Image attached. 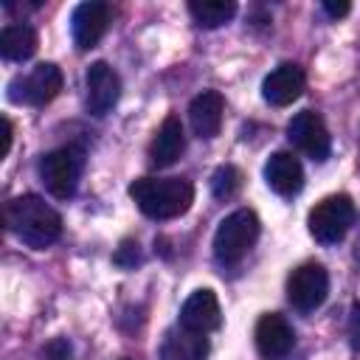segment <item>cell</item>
I'll return each instance as SVG.
<instances>
[{"mask_svg": "<svg viewBox=\"0 0 360 360\" xmlns=\"http://www.w3.org/2000/svg\"><path fill=\"white\" fill-rule=\"evenodd\" d=\"M186 149V132H183V124L180 118L169 115L163 118V124L158 127L152 143H149V160L160 169V166H172Z\"/></svg>", "mask_w": 360, "mask_h": 360, "instance_id": "2e32d148", "label": "cell"}, {"mask_svg": "<svg viewBox=\"0 0 360 360\" xmlns=\"http://www.w3.org/2000/svg\"><path fill=\"white\" fill-rule=\"evenodd\" d=\"M6 228L28 248L45 250L62 236V217L37 194H22L6 202Z\"/></svg>", "mask_w": 360, "mask_h": 360, "instance_id": "6da1fadb", "label": "cell"}, {"mask_svg": "<svg viewBox=\"0 0 360 360\" xmlns=\"http://www.w3.org/2000/svg\"><path fill=\"white\" fill-rule=\"evenodd\" d=\"M346 338H349V346H352L354 352H360V301H354V304H352V309H349Z\"/></svg>", "mask_w": 360, "mask_h": 360, "instance_id": "44dd1931", "label": "cell"}, {"mask_svg": "<svg viewBox=\"0 0 360 360\" xmlns=\"http://www.w3.org/2000/svg\"><path fill=\"white\" fill-rule=\"evenodd\" d=\"M287 138L312 160H326L329 149H332V138L329 129L323 124V118L312 110H301L292 115V121L287 124Z\"/></svg>", "mask_w": 360, "mask_h": 360, "instance_id": "ba28073f", "label": "cell"}, {"mask_svg": "<svg viewBox=\"0 0 360 360\" xmlns=\"http://www.w3.org/2000/svg\"><path fill=\"white\" fill-rule=\"evenodd\" d=\"M205 357H208V338L186 326L169 329L160 343V360H205Z\"/></svg>", "mask_w": 360, "mask_h": 360, "instance_id": "e0dca14e", "label": "cell"}, {"mask_svg": "<svg viewBox=\"0 0 360 360\" xmlns=\"http://www.w3.org/2000/svg\"><path fill=\"white\" fill-rule=\"evenodd\" d=\"M267 186L281 197H295L304 188V169L292 152H273L264 163Z\"/></svg>", "mask_w": 360, "mask_h": 360, "instance_id": "5bb4252c", "label": "cell"}, {"mask_svg": "<svg viewBox=\"0 0 360 360\" xmlns=\"http://www.w3.org/2000/svg\"><path fill=\"white\" fill-rule=\"evenodd\" d=\"M329 295V273L318 262H304L287 278V298L298 312L318 309Z\"/></svg>", "mask_w": 360, "mask_h": 360, "instance_id": "52a82bcc", "label": "cell"}, {"mask_svg": "<svg viewBox=\"0 0 360 360\" xmlns=\"http://www.w3.org/2000/svg\"><path fill=\"white\" fill-rule=\"evenodd\" d=\"M352 222H354V202L346 194H329V197H323L321 202H315V208L307 217L309 233L321 245L340 242L349 233Z\"/></svg>", "mask_w": 360, "mask_h": 360, "instance_id": "5b68a950", "label": "cell"}, {"mask_svg": "<svg viewBox=\"0 0 360 360\" xmlns=\"http://www.w3.org/2000/svg\"><path fill=\"white\" fill-rule=\"evenodd\" d=\"M304 70L298 68V65H292V62H284V65H278V68H273L267 76H264V82H262V96H264V101L267 104H273V107H287V104H292L301 93H304Z\"/></svg>", "mask_w": 360, "mask_h": 360, "instance_id": "4fadbf2b", "label": "cell"}, {"mask_svg": "<svg viewBox=\"0 0 360 360\" xmlns=\"http://www.w3.org/2000/svg\"><path fill=\"white\" fill-rule=\"evenodd\" d=\"M84 87H87V110L98 118L107 115L121 98V79L107 62H93L87 68Z\"/></svg>", "mask_w": 360, "mask_h": 360, "instance_id": "9c48e42d", "label": "cell"}, {"mask_svg": "<svg viewBox=\"0 0 360 360\" xmlns=\"http://www.w3.org/2000/svg\"><path fill=\"white\" fill-rule=\"evenodd\" d=\"M39 37L28 22H8L0 31V53L8 62H25L37 53Z\"/></svg>", "mask_w": 360, "mask_h": 360, "instance_id": "ac0fdd59", "label": "cell"}, {"mask_svg": "<svg viewBox=\"0 0 360 360\" xmlns=\"http://www.w3.org/2000/svg\"><path fill=\"white\" fill-rule=\"evenodd\" d=\"M321 8H323L329 17H335V20H338V17H346L352 6H349L346 0H323V3H321Z\"/></svg>", "mask_w": 360, "mask_h": 360, "instance_id": "603a6c76", "label": "cell"}, {"mask_svg": "<svg viewBox=\"0 0 360 360\" xmlns=\"http://www.w3.org/2000/svg\"><path fill=\"white\" fill-rule=\"evenodd\" d=\"M135 262H141V250H138V242H124L115 253V264L121 267H132Z\"/></svg>", "mask_w": 360, "mask_h": 360, "instance_id": "7402d4cb", "label": "cell"}, {"mask_svg": "<svg viewBox=\"0 0 360 360\" xmlns=\"http://www.w3.org/2000/svg\"><path fill=\"white\" fill-rule=\"evenodd\" d=\"M11 138H14V129H11V121L3 118V158L11 152Z\"/></svg>", "mask_w": 360, "mask_h": 360, "instance_id": "cb8c5ba5", "label": "cell"}, {"mask_svg": "<svg viewBox=\"0 0 360 360\" xmlns=\"http://www.w3.org/2000/svg\"><path fill=\"white\" fill-rule=\"evenodd\" d=\"M82 172H84V149L73 146V143L59 146V149L42 155V160H39V177L56 200H68L76 194Z\"/></svg>", "mask_w": 360, "mask_h": 360, "instance_id": "277c9868", "label": "cell"}, {"mask_svg": "<svg viewBox=\"0 0 360 360\" xmlns=\"http://www.w3.org/2000/svg\"><path fill=\"white\" fill-rule=\"evenodd\" d=\"M239 188H242V172L236 166L225 163L211 174V191L217 200H231Z\"/></svg>", "mask_w": 360, "mask_h": 360, "instance_id": "ffe728a7", "label": "cell"}, {"mask_svg": "<svg viewBox=\"0 0 360 360\" xmlns=\"http://www.w3.org/2000/svg\"><path fill=\"white\" fill-rule=\"evenodd\" d=\"M222 112H225V98L217 90H202L200 96L191 98L188 104V121L197 138H214L222 129Z\"/></svg>", "mask_w": 360, "mask_h": 360, "instance_id": "9a60e30c", "label": "cell"}, {"mask_svg": "<svg viewBox=\"0 0 360 360\" xmlns=\"http://www.w3.org/2000/svg\"><path fill=\"white\" fill-rule=\"evenodd\" d=\"M107 22H110V8L107 3L101 0H87V3H79L70 14V34H73V42L79 51H90L96 48V42L104 37L107 31Z\"/></svg>", "mask_w": 360, "mask_h": 360, "instance_id": "30bf717a", "label": "cell"}, {"mask_svg": "<svg viewBox=\"0 0 360 360\" xmlns=\"http://www.w3.org/2000/svg\"><path fill=\"white\" fill-rule=\"evenodd\" d=\"M259 217L250 211V208H236L231 211L217 233H214V256L219 264H236L239 259H245V253L256 245L259 239Z\"/></svg>", "mask_w": 360, "mask_h": 360, "instance_id": "3957f363", "label": "cell"}, {"mask_svg": "<svg viewBox=\"0 0 360 360\" xmlns=\"http://www.w3.org/2000/svg\"><path fill=\"white\" fill-rule=\"evenodd\" d=\"M188 14L202 28H219L236 14V3L233 0H191Z\"/></svg>", "mask_w": 360, "mask_h": 360, "instance_id": "d6986e66", "label": "cell"}, {"mask_svg": "<svg viewBox=\"0 0 360 360\" xmlns=\"http://www.w3.org/2000/svg\"><path fill=\"white\" fill-rule=\"evenodd\" d=\"M129 197L149 219H174L194 202V186L186 177H141L129 186Z\"/></svg>", "mask_w": 360, "mask_h": 360, "instance_id": "7a4b0ae2", "label": "cell"}, {"mask_svg": "<svg viewBox=\"0 0 360 360\" xmlns=\"http://www.w3.org/2000/svg\"><path fill=\"white\" fill-rule=\"evenodd\" d=\"M222 323V312H219V301L214 295V290L202 287V290H194L183 307H180V326L191 329V332H200V335H208L214 329H219Z\"/></svg>", "mask_w": 360, "mask_h": 360, "instance_id": "8fae6325", "label": "cell"}, {"mask_svg": "<svg viewBox=\"0 0 360 360\" xmlns=\"http://www.w3.org/2000/svg\"><path fill=\"white\" fill-rule=\"evenodd\" d=\"M59 90H62V70L53 62H42L31 73L17 76L8 84V98L17 104L42 107V104L53 101L59 96Z\"/></svg>", "mask_w": 360, "mask_h": 360, "instance_id": "8992f818", "label": "cell"}, {"mask_svg": "<svg viewBox=\"0 0 360 360\" xmlns=\"http://www.w3.org/2000/svg\"><path fill=\"white\" fill-rule=\"evenodd\" d=\"M253 338H256L259 354L267 357V360H278V357L290 354V349L295 346V332H292V326L284 321V315H278V312L262 315L259 323H256Z\"/></svg>", "mask_w": 360, "mask_h": 360, "instance_id": "7c38bea8", "label": "cell"}]
</instances>
